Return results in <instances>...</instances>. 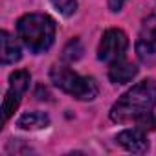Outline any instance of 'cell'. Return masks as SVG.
<instances>
[{"label":"cell","instance_id":"cell-1","mask_svg":"<svg viewBox=\"0 0 156 156\" xmlns=\"http://www.w3.org/2000/svg\"><path fill=\"white\" fill-rule=\"evenodd\" d=\"M156 107V83L152 79H145L134 85L129 92H125L110 108V119L116 123L136 121L141 116L152 112Z\"/></svg>","mask_w":156,"mask_h":156},{"label":"cell","instance_id":"cell-2","mask_svg":"<svg viewBox=\"0 0 156 156\" xmlns=\"http://www.w3.org/2000/svg\"><path fill=\"white\" fill-rule=\"evenodd\" d=\"M19 39L33 53L46 51L55 39V20L42 13H28L17 22Z\"/></svg>","mask_w":156,"mask_h":156},{"label":"cell","instance_id":"cell-3","mask_svg":"<svg viewBox=\"0 0 156 156\" xmlns=\"http://www.w3.org/2000/svg\"><path fill=\"white\" fill-rule=\"evenodd\" d=\"M50 77H51V83L57 88H61L62 92L73 96L79 101H92V99L98 98L99 87H98L94 77L79 75V73H75L72 68L59 66V64L50 70Z\"/></svg>","mask_w":156,"mask_h":156},{"label":"cell","instance_id":"cell-4","mask_svg":"<svg viewBox=\"0 0 156 156\" xmlns=\"http://www.w3.org/2000/svg\"><path fill=\"white\" fill-rule=\"evenodd\" d=\"M127 48H129V37L125 35V31L110 28L101 37V42L98 46V59L105 62H114L118 59H123Z\"/></svg>","mask_w":156,"mask_h":156},{"label":"cell","instance_id":"cell-5","mask_svg":"<svg viewBox=\"0 0 156 156\" xmlns=\"http://www.w3.org/2000/svg\"><path fill=\"white\" fill-rule=\"evenodd\" d=\"M30 81H31V75L26 70H17L9 75V88H8V92L4 96V101H2L4 121H8L13 116V112L19 108L22 94L30 88Z\"/></svg>","mask_w":156,"mask_h":156},{"label":"cell","instance_id":"cell-6","mask_svg":"<svg viewBox=\"0 0 156 156\" xmlns=\"http://www.w3.org/2000/svg\"><path fill=\"white\" fill-rule=\"evenodd\" d=\"M136 53L143 64L156 62V17H151L143 22L136 41Z\"/></svg>","mask_w":156,"mask_h":156},{"label":"cell","instance_id":"cell-7","mask_svg":"<svg viewBox=\"0 0 156 156\" xmlns=\"http://www.w3.org/2000/svg\"><path fill=\"white\" fill-rule=\"evenodd\" d=\"M116 141L127 149L129 152H134V154H143L149 151V140L145 136V130L141 129H127L123 132H119L116 136Z\"/></svg>","mask_w":156,"mask_h":156},{"label":"cell","instance_id":"cell-8","mask_svg":"<svg viewBox=\"0 0 156 156\" xmlns=\"http://www.w3.org/2000/svg\"><path fill=\"white\" fill-rule=\"evenodd\" d=\"M138 73V68L125 61V59H118L114 62H110V68H108V77H110V81L116 83V85H127L130 83L134 77Z\"/></svg>","mask_w":156,"mask_h":156},{"label":"cell","instance_id":"cell-9","mask_svg":"<svg viewBox=\"0 0 156 156\" xmlns=\"http://www.w3.org/2000/svg\"><path fill=\"white\" fill-rule=\"evenodd\" d=\"M50 125V118L44 112H26L19 118L17 127L24 129V130H39V129H46Z\"/></svg>","mask_w":156,"mask_h":156},{"label":"cell","instance_id":"cell-10","mask_svg":"<svg viewBox=\"0 0 156 156\" xmlns=\"http://www.w3.org/2000/svg\"><path fill=\"white\" fill-rule=\"evenodd\" d=\"M0 37H2V64H13L20 61L22 55H20V48L15 42V39L8 31H2Z\"/></svg>","mask_w":156,"mask_h":156},{"label":"cell","instance_id":"cell-11","mask_svg":"<svg viewBox=\"0 0 156 156\" xmlns=\"http://www.w3.org/2000/svg\"><path fill=\"white\" fill-rule=\"evenodd\" d=\"M81 55H83V46H81V42L77 41V39L70 41V42L66 44L64 51H62V59H64V61H77Z\"/></svg>","mask_w":156,"mask_h":156},{"label":"cell","instance_id":"cell-12","mask_svg":"<svg viewBox=\"0 0 156 156\" xmlns=\"http://www.w3.org/2000/svg\"><path fill=\"white\" fill-rule=\"evenodd\" d=\"M51 4L62 17H70L77 9V0H51Z\"/></svg>","mask_w":156,"mask_h":156},{"label":"cell","instance_id":"cell-13","mask_svg":"<svg viewBox=\"0 0 156 156\" xmlns=\"http://www.w3.org/2000/svg\"><path fill=\"white\" fill-rule=\"evenodd\" d=\"M136 125H138V129H141V130H154L156 129V116H152V112H149V114H145V116H141L140 119H136L134 121Z\"/></svg>","mask_w":156,"mask_h":156},{"label":"cell","instance_id":"cell-14","mask_svg":"<svg viewBox=\"0 0 156 156\" xmlns=\"http://www.w3.org/2000/svg\"><path fill=\"white\" fill-rule=\"evenodd\" d=\"M125 2H127V0H108V9L116 13V11H119V9L123 8Z\"/></svg>","mask_w":156,"mask_h":156}]
</instances>
